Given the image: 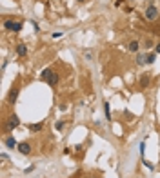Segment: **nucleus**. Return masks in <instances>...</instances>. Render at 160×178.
<instances>
[{
    "instance_id": "nucleus-1",
    "label": "nucleus",
    "mask_w": 160,
    "mask_h": 178,
    "mask_svg": "<svg viewBox=\"0 0 160 178\" xmlns=\"http://www.w3.org/2000/svg\"><path fill=\"white\" fill-rule=\"evenodd\" d=\"M22 27H24V24L18 22V20H13V18H6V20H4V29H6V31L18 33V31H22Z\"/></svg>"
},
{
    "instance_id": "nucleus-2",
    "label": "nucleus",
    "mask_w": 160,
    "mask_h": 178,
    "mask_svg": "<svg viewBox=\"0 0 160 178\" xmlns=\"http://www.w3.org/2000/svg\"><path fill=\"white\" fill-rule=\"evenodd\" d=\"M144 18L148 22H155L158 18V7H157L155 4H149V6L146 7V11H144Z\"/></svg>"
},
{
    "instance_id": "nucleus-3",
    "label": "nucleus",
    "mask_w": 160,
    "mask_h": 178,
    "mask_svg": "<svg viewBox=\"0 0 160 178\" xmlns=\"http://www.w3.org/2000/svg\"><path fill=\"white\" fill-rule=\"evenodd\" d=\"M18 126H20V118H18V115H11L9 118H7V124H6V131L9 133V131H13V129H17Z\"/></svg>"
},
{
    "instance_id": "nucleus-4",
    "label": "nucleus",
    "mask_w": 160,
    "mask_h": 178,
    "mask_svg": "<svg viewBox=\"0 0 160 178\" xmlns=\"http://www.w3.org/2000/svg\"><path fill=\"white\" fill-rule=\"evenodd\" d=\"M58 80H60V76H58V73H56V71H51V75L47 76V80H46V82H47V84L51 85V87H56V84H58Z\"/></svg>"
},
{
    "instance_id": "nucleus-5",
    "label": "nucleus",
    "mask_w": 160,
    "mask_h": 178,
    "mask_svg": "<svg viewBox=\"0 0 160 178\" xmlns=\"http://www.w3.org/2000/svg\"><path fill=\"white\" fill-rule=\"evenodd\" d=\"M18 153L20 155H31V144H27V142H22V144H18Z\"/></svg>"
},
{
    "instance_id": "nucleus-6",
    "label": "nucleus",
    "mask_w": 160,
    "mask_h": 178,
    "mask_svg": "<svg viewBox=\"0 0 160 178\" xmlns=\"http://www.w3.org/2000/svg\"><path fill=\"white\" fill-rule=\"evenodd\" d=\"M149 84H151V75L149 73H144L142 76H140V87H142V89H148Z\"/></svg>"
},
{
    "instance_id": "nucleus-7",
    "label": "nucleus",
    "mask_w": 160,
    "mask_h": 178,
    "mask_svg": "<svg viewBox=\"0 0 160 178\" xmlns=\"http://www.w3.org/2000/svg\"><path fill=\"white\" fill-rule=\"evenodd\" d=\"M4 146L7 147V149H17V147H18V142H17L13 136H7V138L4 140Z\"/></svg>"
},
{
    "instance_id": "nucleus-8",
    "label": "nucleus",
    "mask_w": 160,
    "mask_h": 178,
    "mask_svg": "<svg viewBox=\"0 0 160 178\" xmlns=\"http://www.w3.org/2000/svg\"><path fill=\"white\" fill-rule=\"evenodd\" d=\"M128 49L131 53H138L140 51V42L138 40H131V42L128 44Z\"/></svg>"
},
{
    "instance_id": "nucleus-9",
    "label": "nucleus",
    "mask_w": 160,
    "mask_h": 178,
    "mask_svg": "<svg viewBox=\"0 0 160 178\" xmlns=\"http://www.w3.org/2000/svg\"><path fill=\"white\" fill-rule=\"evenodd\" d=\"M17 55L18 56H27V46L26 44H18L17 46Z\"/></svg>"
},
{
    "instance_id": "nucleus-10",
    "label": "nucleus",
    "mask_w": 160,
    "mask_h": 178,
    "mask_svg": "<svg viewBox=\"0 0 160 178\" xmlns=\"http://www.w3.org/2000/svg\"><path fill=\"white\" fill-rule=\"evenodd\" d=\"M17 98H18V87H11V91H9V102H11V104H15V102H17Z\"/></svg>"
},
{
    "instance_id": "nucleus-11",
    "label": "nucleus",
    "mask_w": 160,
    "mask_h": 178,
    "mask_svg": "<svg viewBox=\"0 0 160 178\" xmlns=\"http://www.w3.org/2000/svg\"><path fill=\"white\" fill-rule=\"evenodd\" d=\"M144 64H148V55L138 53V55H137V65H144Z\"/></svg>"
},
{
    "instance_id": "nucleus-12",
    "label": "nucleus",
    "mask_w": 160,
    "mask_h": 178,
    "mask_svg": "<svg viewBox=\"0 0 160 178\" xmlns=\"http://www.w3.org/2000/svg\"><path fill=\"white\" fill-rule=\"evenodd\" d=\"M44 129V122H40V124H31L29 126V131L31 133H38V131H42Z\"/></svg>"
},
{
    "instance_id": "nucleus-13",
    "label": "nucleus",
    "mask_w": 160,
    "mask_h": 178,
    "mask_svg": "<svg viewBox=\"0 0 160 178\" xmlns=\"http://www.w3.org/2000/svg\"><path fill=\"white\" fill-rule=\"evenodd\" d=\"M104 113H106V120H111V105H109V102H104Z\"/></svg>"
},
{
    "instance_id": "nucleus-14",
    "label": "nucleus",
    "mask_w": 160,
    "mask_h": 178,
    "mask_svg": "<svg viewBox=\"0 0 160 178\" xmlns=\"http://www.w3.org/2000/svg\"><path fill=\"white\" fill-rule=\"evenodd\" d=\"M155 60H157V53L153 51L148 55V64H155Z\"/></svg>"
},
{
    "instance_id": "nucleus-15",
    "label": "nucleus",
    "mask_w": 160,
    "mask_h": 178,
    "mask_svg": "<svg viewBox=\"0 0 160 178\" xmlns=\"http://www.w3.org/2000/svg\"><path fill=\"white\" fill-rule=\"evenodd\" d=\"M55 129H56V131H62V129H64V122H62V120H58V122L55 124Z\"/></svg>"
},
{
    "instance_id": "nucleus-16",
    "label": "nucleus",
    "mask_w": 160,
    "mask_h": 178,
    "mask_svg": "<svg viewBox=\"0 0 160 178\" xmlns=\"http://www.w3.org/2000/svg\"><path fill=\"white\" fill-rule=\"evenodd\" d=\"M144 153H146V140H144V142H140V155L144 156Z\"/></svg>"
},
{
    "instance_id": "nucleus-17",
    "label": "nucleus",
    "mask_w": 160,
    "mask_h": 178,
    "mask_svg": "<svg viewBox=\"0 0 160 178\" xmlns=\"http://www.w3.org/2000/svg\"><path fill=\"white\" fill-rule=\"evenodd\" d=\"M144 166H146L148 169H155V166H153L151 162H148V160H144Z\"/></svg>"
},
{
    "instance_id": "nucleus-18",
    "label": "nucleus",
    "mask_w": 160,
    "mask_h": 178,
    "mask_svg": "<svg viewBox=\"0 0 160 178\" xmlns=\"http://www.w3.org/2000/svg\"><path fill=\"white\" fill-rule=\"evenodd\" d=\"M151 46H153V42H151V40H148V42L144 44V49H149Z\"/></svg>"
},
{
    "instance_id": "nucleus-19",
    "label": "nucleus",
    "mask_w": 160,
    "mask_h": 178,
    "mask_svg": "<svg viewBox=\"0 0 160 178\" xmlns=\"http://www.w3.org/2000/svg\"><path fill=\"white\" fill-rule=\"evenodd\" d=\"M155 53H157V55H160V42L155 46Z\"/></svg>"
},
{
    "instance_id": "nucleus-20",
    "label": "nucleus",
    "mask_w": 160,
    "mask_h": 178,
    "mask_svg": "<svg viewBox=\"0 0 160 178\" xmlns=\"http://www.w3.org/2000/svg\"><path fill=\"white\" fill-rule=\"evenodd\" d=\"M60 36H62V33H60V31H56V33H53V38H60Z\"/></svg>"
},
{
    "instance_id": "nucleus-21",
    "label": "nucleus",
    "mask_w": 160,
    "mask_h": 178,
    "mask_svg": "<svg viewBox=\"0 0 160 178\" xmlns=\"http://www.w3.org/2000/svg\"><path fill=\"white\" fill-rule=\"evenodd\" d=\"M78 2H84V0H78Z\"/></svg>"
},
{
    "instance_id": "nucleus-22",
    "label": "nucleus",
    "mask_w": 160,
    "mask_h": 178,
    "mask_svg": "<svg viewBox=\"0 0 160 178\" xmlns=\"http://www.w3.org/2000/svg\"><path fill=\"white\" fill-rule=\"evenodd\" d=\"M91 178H95V176H91Z\"/></svg>"
},
{
    "instance_id": "nucleus-23",
    "label": "nucleus",
    "mask_w": 160,
    "mask_h": 178,
    "mask_svg": "<svg viewBox=\"0 0 160 178\" xmlns=\"http://www.w3.org/2000/svg\"><path fill=\"white\" fill-rule=\"evenodd\" d=\"M73 178H76V176H73Z\"/></svg>"
}]
</instances>
